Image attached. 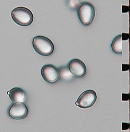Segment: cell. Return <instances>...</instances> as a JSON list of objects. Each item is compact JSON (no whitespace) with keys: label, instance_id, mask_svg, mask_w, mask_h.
Wrapping results in <instances>:
<instances>
[{"label":"cell","instance_id":"6da1fadb","mask_svg":"<svg viewBox=\"0 0 130 132\" xmlns=\"http://www.w3.org/2000/svg\"><path fill=\"white\" fill-rule=\"evenodd\" d=\"M32 44L35 51L40 55L48 56L52 55L54 51V44L47 37L37 36L33 38Z\"/></svg>","mask_w":130,"mask_h":132},{"label":"cell","instance_id":"7a4b0ae2","mask_svg":"<svg viewBox=\"0 0 130 132\" xmlns=\"http://www.w3.org/2000/svg\"><path fill=\"white\" fill-rule=\"evenodd\" d=\"M12 18L19 26L26 27L31 25L34 19L32 12L24 7L15 8L12 11Z\"/></svg>","mask_w":130,"mask_h":132},{"label":"cell","instance_id":"3957f363","mask_svg":"<svg viewBox=\"0 0 130 132\" xmlns=\"http://www.w3.org/2000/svg\"><path fill=\"white\" fill-rule=\"evenodd\" d=\"M77 14L81 24L85 26H89L93 22L95 18V8L89 2H83L78 8Z\"/></svg>","mask_w":130,"mask_h":132},{"label":"cell","instance_id":"277c9868","mask_svg":"<svg viewBox=\"0 0 130 132\" xmlns=\"http://www.w3.org/2000/svg\"><path fill=\"white\" fill-rule=\"evenodd\" d=\"M97 100V95L93 90H87L79 96L75 105L83 109H87L93 106Z\"/></svg>","mask_w":130,"mask_h":132},{"label":"cell","instance_id":"5b68a950","mask_svg":"<svg viewBox=\"0 0 130 132\" xmlns=\"http://www.w3.org/2000/svg\"><path fill=\"white\" fill-rule=\"evenodd\" d=\"M28 114V109L24 103H13L8 110V114L16 120H21Z\"/></svg>","mask_w":130,"mask_h":132},{"label":"cell","instance_id":"8992f818","mask_svg":"<svg viewBox=\"0 0 130 132\" xmlns=\"http://www.w3.org/2000/svg\"><path fill=\"white\" fill-rule=\"evenodd\" d=\"M41 74L43 78L49 83H54L59 79V69L53 64L44 65L41 69Z\"/></svg>","mask_w":130,"mask_h":132},{"label":"cell","instance_id":"52a82bcc","mask_svg":"<svg viewBox=\"0 0 130 132\" xmlns=\"http://www.w3.org/2000/svg\"><path fill=\"white\" fill-rule=\"evenodd\" d=\"M70 72L75 77L81 78L86 73V67L84 62L79 59H74L71 60L68 64Z\"/></svg>","mask_w":130,"mask_h":132},{"label":"cell","instance_id":"ba28073f","mask_svg":"<svg viewBox=\"0 0 130 132\" xmlns=\"http://www.w3.org/2000/svg\"><path fill=\"white\" fill-rule=\"evenodd\" d=\"M11 100L14 103H24L26 100V93L20 88L16 87L7 93Z\"/></svg>","mask_w":130,"mask_h":132},{"label":"cell","instance_id":"9c48e42d","mask_svg":"<svg viewBox=\"0 0 130 132\" xmlns=\"http://www.w3.org/2000/svg\"><path fill=\"white\" fill-rule=\"evenodd\" d=\"M59 78L61 80L63 81H70L75 77L74 74L70 72L69 67L67 66H63L59 69Z\"/></svg>","mask_w":130,"mask_h":132},{"label":"cell","instance_id":"30bf717a","mask_svg":"<svg viewBox=\"0 0 130 132\" xmlns=\"http://www.w3.org/2000/svg\"><path fill=\"white\" fill-rule=\"evenodd\" d=\"M122 35L116 36L112 40L111 47L112 51L116 54L122 53Z\"/></svg>","mask_w":130,"mask_h":132}]
</instances>
